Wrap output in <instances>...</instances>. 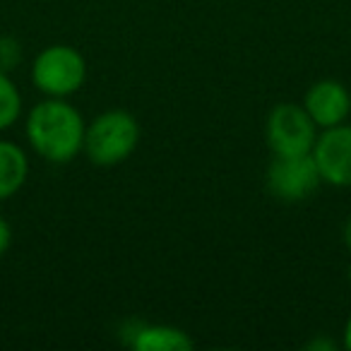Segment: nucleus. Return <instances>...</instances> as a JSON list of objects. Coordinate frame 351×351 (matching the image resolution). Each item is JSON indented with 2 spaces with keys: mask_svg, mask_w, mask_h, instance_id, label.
Returning <instances> with one entry per match:
<instances>
[{
  "mask_svg": "<svg viewBox=\"0 0 351 351\" xmlns=\"http://www.w3.org/2000/svg\"><path fill=\"white\" fill-rule=\"evenodd\" d=\"M84 118L58 97L39 101L27 116V140L51 164H68L84 149Z\"/></svg>",
  "mask_w": 351,
  "mask_h": 351,
  "instance_id": "f257e3e1",
  "label": "nucleus"
},
{
  "mask_svg": "<svg viewBox=\"0 0 351 351\" xmlns=\"http://www.w3.org/2000/svg\"><path fill=\"white\" fill-rule=\"evenodd\" d=\"M140 125L135 116L113 108L97 116L84 130V154L97 166H118L135 152Z\"/></svg>",
  "mask_w": 351,
  "mask_h": 351,
  "instance_id": "f03ea898",
  "label": "nucleus"
},
{
  "mask_svg": "<svg viewBox=\"0 0 351 351\" xmlns=\"http://www.w3.org/2000/svg\"><path fill=\"white\" fill-rule=\"evenodd\" d=\"M87 80V63L77 49L53 44L44 49L32 63V82L46 97L65 99L75 94Z\"/></svg>",
  "mask_w": 351,
  "mask_h": 351,
  "instance_id": "7ed1b4c3",
  "label": "nucleus"
},
{
  "mask_svg": "<svg viewBox=\"0 0 351 351\" xmlns=\"http://www.w3.org/2000/svg\"><path fill=\"white\" fill-rule=\"evenodd\" d=\"M315 123L308 111L296 104H279L272 108L265 125L267 147L274 154H308L315 145Z\"/></svg>",
  "mask_w": 351,
  "mask_h": 351,
  "instance_id": "20e7f679",
  "label": "nucleus"
},
{
  "mask_svg": "<svg viewBox=\"0 0 351 351\" xmlns=\"http://www.w3.org/2000/svg\"><path fill=\"white\" fill-rule=\"evenodd\" d=\"M322 183L313 154H274L267 169V188L284 202H301L317 191Z\"/></svg>",
  "mask_w": 351,
  "mask_h": 351,
  "instance_id": "39448f33",
  "label": "nucleus"
},
{
  "mask_svg": "<svg viewBox=\"0 0 351 351\" xmlns=\"http://www.w3.org/2000/svg\"><path fill=\"white\" fill-rule=\"evenodd\" d=\"M320 178L335 188H351V125L325 128L311 149Z\"/></svg>",
  "mask_w": 351,
  "mask_h": 351,
  "instance_id": "423d86ee",
  "label": "nucleus"
},
{
  "mask_svg": "<svg viewBox=\"0 0 351 351\" xmlns=\"http://www.w3.org/2000/svg\"><path fill=\"white\" fill-rule=\"evenodd\" d=\"M303 108L313 123L320 128H332L346 121L351 113V94L337 80H320L303 97Z\"/></svg>",
  "mask_w": 351,
  "mask_h": 351,
  "instance_id": "0eeeda50",
  "label": "nucleus"
},
{
  "mask_svg": "<svg viewBox=\"0 0 351 351\" xmlns=\"http://www.w3.org/2000/svg\"><path fill=\"white\" fill-rule=\"evenodd\" d=\"M29 176V159L15 142L0 140V202L12 197Z\"/></svg>",
  "mask_w": 351,
  "mask_h": 351,
  "instance_id": "6e6552de",
  "label": "nucleus"
},
{
  "mask_svg": "<svg viewBox=\"0 0 351 351\" xmlns=\"http://www.w3.org/2000/svg\"><path fill=\"white\" fill-rule=\"evenodd\" d=\"M130 346L137 351H188L193 346V339L178 327L140 322Z\"/></svg>",
  "mask_w": 351,
  "mask_h": 351,
  "instance_id": "1a4fd4ad",
  "label": "nucleus"
},
{
  "mask_svg": "<svg viewBox=\"0 0 351 351\" xmlns=\"http://www.w3.org/2000/svg\"><path fill=\"white\" fill-rule=\"evenodd\" d=\"M22 113L20 89L10 80L5 70H0V130H8L17 123Z\"/></svg>",
  "mask_w": 351,
  "mask_h": 351,
  "instance_id": "9d476101",
  "label": "nucleus"
},
{
  "mask_svg": "<svg viewBox=\"0 0 351 351\" xmlns=\"http://www.w3.org/2000/svg\"><path fill=\"white\" fill-rule=\"evenodd\" d=\"M22 56V49L12 36H0V70L10 73Z\"/></svg>",
  "mask_w": 351,
  "mask_h": 351,
  "instance_id": "9b49d317",
  "label": "nucleus"
},
{
  "mask_svg": "<svg viewBox=\"0 0 351 351\" xmlns=\"http://www.w3.org/2000/svg\"><path fill=\"white\" fill-rule=\"evenodd\" d=\"M10 243H12V229H10V224H8V221L0 217V258L8 253Z\"/></svg>",
  "mask_w": 351,
  "mask_h": 351,
  "instance_id": "f8f14e48",
  "label": "nucleus"
},
{
  "mask_svg": "<svg viewBox=\"0 0 351 351\" xmlns=\"http://www.w3.org/2000/svg\"><path fill=\"white\" fill-rule=\"evenodd\" d=\"M344 243H346V248L351 250V217L346 219V224H344Z\"/></svg>",
  "mask_w": 351,
  "mask_h": 351,
  "instance_id": "ddd939ff",
  "label": "nucleus"
},
{
  "mask_svg": "<svg viewBox=\"0 0 351 351\" xmlns=\"http://www.w3.org/2000/svg\"><path fill=\"white\" fill-rule=\"evenodd\" d=\"M344 346L351 349V317L346 320V327H344Z\"/></svg>",
  "mask_w": 351,
  "mask_h": 351,
  "instance_id": "4468645a",
  "label": "nucleus"
},
{
  "mask_svg": "<svg viewBox=\"0 0 351 351\" xmlns=\"http://www.w3.org/2000/svg\"><path fill=\"white\" fill-rule=\"evenodd\" d=\"M317 346H320V349H335V344H332V341H311V344H308V349H317Z\"/></svg>",
  "mask_w": 351,
  "mask_h": 351,
  "instance_id": "2eb2a0df",
  "label": "nucleus"
},
{
  "mask_svg": "<svg viewBox=\"0 0 351 351\" xmlns=\"http://www.w3.org/2000/svg\"><path fill=\"white\" fill-rule=\"evenodd\" d=\"M349 282H351V265H349Z\"/></svg>",
  "mask_w": 351,
  "mask_h": 351,
  "instance_id": "dca6fc26",
  "label": "nucleus"
}]
</instances>
